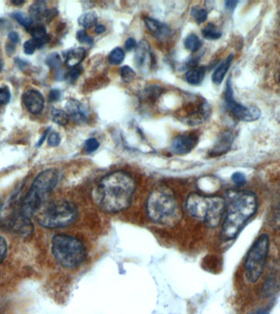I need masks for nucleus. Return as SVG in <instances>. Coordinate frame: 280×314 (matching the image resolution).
Returning a JSON list of instances; mask_svg holds the SVG:
<instances>
[{
	"instance_id": "nucleus-38",
	"label": "nucleus",
	"mask_w": 280,
	"mask_h": 314,
	"mask_svg": "<svg viewBox=\"0 0 280 314\" xmlns=\"http://www.w3.org/2000/svg\"><path fill=\"white\" fill-rule=\"evenodd\" d=\"M233 182H235V184L238 186H242L246 183L247 179L246 177L244 175V173H240V172H236L232 175Z\"/></svg>"
},
{
	"instance_id": "nucleus-43",
	"label": "nucleus",
	"mask_w": 280,
	"mask_h": 314,
	"mask_svg": "<svg viewBox=\"0 0 280 314\" xmlns=\"http://www.w3.org/2000/svg\"><path fill=\"white\" fill-rule=\"evenodd\" d=\"M6 50L8 52V54L13 53L14 51H15V45L11 43H7V46H6Z\"/></svg>"
},
{
	"instance_id": "nucleus-11",
	"label": "nucleus",
	"mask_w": 280,
	"mask_h": 314,
	"mask_svg": "<svg viewBox=\"0 0 280 314\" xmlns=\"http://www.w3.org/2000/svg\"><path fill=\"white\" fill-rule=\"evenodd\" d=\"M23 102L26 109L31 114H39L42 112L44 106V99L39 91L31 89L25 92L22 96Z\"/></svg>"
},
{
	"instance_id": "nucleus-7",
	"label": "nucleus",
	"mask_w": 280,
	"mask_h": 314,
	"mask_svg": "<svg viewBox=\"0 0 280 314\" xmlns=\"http://www.w3.org/2000/svg\"><path fill=\"white\" fill-rule=\"evenodd\" d=\"M269 250V235L262 233L251 246L244 260V274L249 283H257L264 273Z\"/></svg>"
},
{
	"instance_id": "nucleus-48",
	"label": "nucleus",
	"mask_w": 280,
	"mask_h": 314,
	"mask_svg": "<svg viewBox=\"0 0 280 314\" xmlns=\"http://www.w3.org/2000/svg\"><path fill=\"white\" fill-rule=\"evenodd\" d=\"M254 314H267V311L266 310H259L258 312L255 313Z\"/></svg>"
},
{
	"instance_id": "nucleus-24",
	"label": "nucleus",
	"mask_w": 280,
	"mask_h": 314,
	"mask_svg": "<svg viewBox=\"0 0 280 314\" xmlns=\"http://www.w3.org/2000/svg\"><path fill=\"white\" fill-rule=\"evenodd\" d=\"M202 33H203V37L208 40H217L222 36V33H221V30H219L217 26L212 23L208 24L203 29Z\"/></svg>"
},
{
	"instance_id": "nucleus-33",
	"label": "nucleus",
	"mask_w": 280,
	"mask_h": 314,
	"mask_svg": "<svg viewBox=\"0 0 280 314\" xmlns=\"http://www.w3.org/2000/svg\"><path fill=\"white\" fill-rule=\"evenodd\" d=\"M11 93L7 86L0 88V105H6L9 103Z\"/></svg>"
},
{
	"instance_id": "nucleus-2",
	"label": "nucleus",
	"mask_w": 280,
	"mask_h": 314,
	"mask_svg": "<svg viewBox=\"0 0 280 314\" xmlns=\"http://www.w3.org/2000/svg\"><path fill=\"white\" fill-rule=\"evenodd\" d=\"M258 200L252 191L235 192L230 196L221 227V238L231 241L237 237L247 222L258 210Z\"/></svg>"
},
{
	"instance_id": "nucleus-1",
	"label": "nucleus",
	"mask_w": 280,
	"mask_h": 314,
	"mask_svg": "<svg viewBox=\"0 0 280 314\" xmlns=\"http://www.w3.org/2000/svg\"><path fill=\"white\" fill-rule=\"evenodd\" d=\"M135 180L123 171H116L103 177L93 193L99 209L107 213H117L127 209L135 195Z\"/></svg>"
},
{
	"instance_id": "nucleus-35",
	"label": "nucleus",
	"mask_w": 280,
	"mask_h": 314,
	"mask_svg": "<svg viewBox=\"0 0 280 314\" xmlns=\"http://www.w3.org/2000/svg\"><path fill=\"white\" fill-rule=\"evenodd\" d=\"M23 48H24V52H25V54L32 55L34 53V51L36 50L38 47L33 39H30L24 43Z\"/></svg>"
},
{
	"instance_id": "nucleus-34",
	"label": "nucleus",
	"mask_w": 280,
	"mask_h": 314,
	"mask_svg": "<svg viewBox=\"0 0 280 314\" xmlns=\"http://www.w3.org/2000/svg\"><path fill=\"white\" fill-rule=\"evenodd\" d=\"M76 38H77L78 41L81 43H84V44H88L90 45L93 43V39L91 36H89V34H87L85 30H79L76 34Z\"/></svg>"
},
{
	"instance_id": "nucleus-4",
	"label": "nucleus",
	"mask_w": 280,
	"mask_h": 314,
	"mask_svg": "<svg viewBox=\"0 0 280 314\" xmlns=\"http://www.w3.org/2000/svg\"><path fill=\"white\" fill-rule=\"evenodd\" d=\"M58 181L59 173L53 168L46 169L39 173L21 201L19 214L23 218L30 219L40 209L46 197L56 187Z\"/></svg>"
},
{
	"instance_id": "nucleus-49",
	"label": "nucleus",
	"mask_w": 280,
	"mask_h": 314,
	"mask_svg": "<svg viewBox=\"0 0 280 314\" xmlns=\"http://www.w3.org/2000/svg\"><path fill=\"white\" fill-rule=\"evenodd\" d=\"M277 78H278L279 81L280 83V63L279 65L278 71H277Z\"/></svg>"
},
{
	"instance_id": "nucleus-44",
	"label": "nucleus",
	"mask_w": 280,
	"mask_h": 314,
	"mask_svg": "<svg viewBox=\"0 0 280 314\" xmlns=\"http://www.w3.org/2000/svg\"><path fill=\"white\" fill-rule=\"evenodd\" d=\"M105 30H106V28L103 25H98L95 27V32L98 34H103Z\"/></svg>"
},
{
	"instance_id": "nucleus-37",
	"label": "nucleus",
	"mask_w": 280,
	"mask_h": 314,
	"mask_svg": "<svg viewBox=\"0 0 280 314\" xmlns=\"http://www.w3.org/2000/svg\"><path fill=\"white\" fill-rule=\"evenodd\" d=\"M60 142H61V137L60 135L57 134V133L53 132L51 134L48 138V146L52 147V148H54V147H57L60 144Z\"/></svg>"
},
{
	"instance_id": "nucleus-45",
	"label": "nucleus",
	"mask_w": 280,
	"mask_h": 314,
	"mask_svg": "<svg viewBox=\"0 0 280 314\" xmlns=\"http://www.w3.org/2000/svg\"><path fill=\"white\" fill-rule=\"evenodd\" d=\"M48 130H46L44 134L42 135L41 139H39V141L38 142V144H37L36 147H40L42 144H43V142L45 140L46 137H47V135H48Z\"/></svg>"
},
{
	"instance_id": "nucleus-8",
	"label": "nucleus",
	"mask_w": 280,
	"mask_h": 314,
	"mask_svg": "<svg viewBox=\"0 0 280 314\" xmlns=\"http://www.w3.org/2000/svg\"><path fill=\"white\" fill-rule=\"evenodd\" d=\"M77 216L75 205L67 200H57L41 210L37 220L43 228H59L71 225Z\"/></svg>"
},
{
	"instance_id": "nucleus-47",
	"label": "nucleus",
	"mask_w": 280,
	"mask_h": 314,
	"mask_svg": "<svg viewBox=\"0 0 280 314\" xmlns=\"http://www.w3.org/2000/svg\"><path fill=\"white\" fill-rule=\"evenodd\" d=\"M11 3L14 5H21L23 3H25V1H23V0H12Z\"/></svg>"
},
{
	"instance_id": "nucleus-16",
	"label": "nucleus",
	"mask_w": 280,
	"mask_h": 314,
	"mask_svg": "<svg viewBox=\"0 0 280 314\" xmlns=\"http://www.w3.org/2000/svg\"><path fill=\"white\" fill-rule=\"evenodd\" d=\"M86 56V50L84 48H73L66 53V65L69 68L79 66Z\"/></svg>"
},
{
	"instance_id": "nucleus-42",
	"label": "nucleus",
	"mask_w": 280,
	"mask_h": 314,
	"mask_svg": "<svg viewBox=\"0 0 280 314\" xmlns=\"http://www.w3.org/2000/svg\"><path fill=\"white\" fill-rule=\"evenodd\" d=\"M238 4V1H233V0H229L225 2L226 9L234 10Z\"/></svg>"
},
{
	"instance_id": "nucleus-25",
	"label": "nucleus",
	"mask_w": 280,
	"mask_h": 314,
	"mask_svg": "<svg viewBox=\"0 0 280 314\" xmlns=\"http://www.w3.org/2000/svg\"><path fill=\"white\" fill-rule=\"evenodd\" d=\"M125 59V52L121 48H116L111 52L108 61L112 65H120Z\"/></svg>"
},
{
	"instance_id": "nucleus-40",
	"label": "nucleus",
	"mask_w": 280,
	"mask_h": 314,
	"mask_svg": "<svg viewBox=\"0 0 280 314\" xmlns=\"http://www.w3.org/2000/svg\"><path fill=\"white\" fill-rule=\"evenodd\" d=\"M125 48H126V50L128 51L132 50L134 48H136L137 43L136 41H135V39H133V38H129V39L125 41Z\"/></svg>"
},
{
	"instance_id": "nucleus-23",
	"label": "nucleus",
	"mask_w": 280,
	"mask_h": 314,
	"mask_svg": "<svg viewBox=\"0 0 280 314\" xmlns=\"http://www.w3.org/2000/svg\"><path fill=\"white\" fill-rule=\"evenodd\" d=\"M202 45H203V42L197 36L196 34H189V36H187L185 39V48L190 52H197L200 49Z\"/></svg>"
},
{
	"instance_id": "nucleus-9",
	"label": "nucleus",
	"mask_w": 280,
	"mask_h": 314,
	"mask_svg": "<svg viewBox=\"0 0 280 314\" xmlns=\"http://www.w3.org/2000/svg\"><path fill=\"white\" fill-rule=\"evenodd\" d=\"M225 101H226L227 108L239 121L253 122V121H258L261 116V112L257 107H245L235 100L230 80H228L227 85H226Z\"/></svg>"
},
{
	"instance_id": "nucleus-22",
	"label": "nucleus",
	"mask_w": 280,
	"mask_h": 314,
	"mask_svg": "<svg viewBox=\"0 0 280 314\" xmlns=\"http://www.w3.org/2000/svg\"><path fill=\"white\" fill-rule=\"evenodd\" d=\"M51 116H52V121L59 126H66L68 124L69 119H70V116L67 114V112H65L63 110L57 109V108H53L52 110Z\"/></svg>"
},
{
	"instance_id": "nucleus-41",
	"label": "nucleus",
	"mask_w": 280,
	"mask_h": 314,
	"mask_svg": "<svg viewBox=\"0 0 280 314\" xmlns=\"http://www.w3.org/2000/svg\"><path fill=\"white\" fill-rule=\"evenodd\" d=\"M8 39L10 40V43L12 44H16L19 42V35L16 32L11 31L8 34Z\"/></svg>"
},
{
	"instance_id": "nucleus-30",
	"label": "nucleus",
	"mask_w": 280,
	"mask_h": 314,
	"mask_svg": "<svg viewBox=\"0 0 280 314\" xmlns=\"http://www.w3.org/2000/svg\"><path fill=\"white\" fill-rule=\"evenodd\" d=\"M120 75L125 82H131L135 77V71L130 66H124L120 69Z\"/></svg>"
},
{
	"instance_id": "nucleus-13",
	"label": "nucleus",
	"mask_w": 280,
	"mask_h": 314,
	"mask_svg": "<svg viewBox=\"0 0 280 314\" xmlns=\"http://www.w3.org/2000/svg\"><path fill=\"white\" fill-rule=\"evenodd\" d=\"M135 64L139 69L147 68L152 62V55L148 43L142 41L137 45L135 55Z\"/></svg>"
},
{
	"instance_id": "nucleus-10",
	"label": "nucleus",
	"mask_w": 280,
	"mask_h": 314,
	"mask_svg": "<svg viewBox=\"0 0 280 314\" xmlns=\"http://www.w3.org/2000/svg\"><path fill=\"white\" fill-rule=\"evenodd\" d=\"M198 144V138L193 134H184L176 137L171 143V150L176 155L190 153Z\"/></svg>"
},
{
	"instance_id": "nucleus-20",
	"label": "nucleus",
	"mask_w": 280,
	"mask_h": 314,
	"mask_svg": "<svg viewBox=\"0 0 280 314\" xmlns=\"http://www.w3.org/2000/svg\"><path fill=\"white\" fill-rule=\"evenodd\" d=\"M46 11H47V7H46V3L43 1H38L30 6V17L32 21H41L44 19Z\"/></svg>"
},
{
	"instance_id": "nucleus-29",
	"label": "nucleus",
	"mask_w": 280,
	"mask_h": 314,
	"mask_svg": "<svg viewBox=\"0 0 280 314\" xmlns=\"http://www.w3.org/2000/svg\"><path fill=\"white\" fill-rule=\"evenodd\" d=\"M192 16L198 24H202L208 18V11L203 8L194 7L192 9Z\"/></svg>"
},
{
	"instance_id": "nucleus-14",
	"label": "nucleus",
	"mask_w": 280,
	"mask_h": 314,
	"mask_svg": "<svg viewBox=\"0 0 280 314\" xmlns=\"http://www.w3.org/2000/svg\"><path fill=\"white\" fill-rule=\"evenodd\" d=\"M145 24L149 31L158 39H165L170 34L168 26L155 19L146 18Z\"/></svg>"
},
{
	"instance_id": "nucleus-26",
	"label": "nucleus",
	"mask_w": 280,
	"mask_h": 314,
	"mask_svg": "<svg viewBox=\"0 0 280 314\" xmlns=\"http://www.w3.org/2000/svg\"><path fill=\"white\" fill-rule=\"evenodd\" d=\"M11 16H12L17 22L20 23L21 25H23L24 27L26 28L27 30L31 26L32 22H33L31 18H30V16H26V15L22 13V12L16 11V12H13V13L11 14Z\"/></svg>"
},
{
	"instance_id": "nucleus-5",
	"label": "nucleus",
	"mask_w": 280,
	"mask_h": 314,
	"mask_svg": "<svg viewBox=\"0 0 280 314\" xmlns=\"http://www.w3.org/2000/svg\"><path fill=\"white\" fill-rule=\"evenodd\" d=\"M147 212L151 220L163 225H173L180 220V208L171 189L161 187L150 194Z\"/></svg>"
},
{
	"instance_id": "nucleus-19",
	"label": "nucleus",
	"mask_w": 280,
	"mask_h": 314,
	"mask_svg": "<svg viewBox=\"0 0 280 314\" xmlns=\"http://www.w3.org/2000/svg\"><path fill=\"white\" fill-rule=\"evenodd\" d=\"M206 70L203 66H196L190 69L186 73L187 82L192 85L200 84L205 76Z\"/></svg>"
},
{
	"instance_id": "nucleus-6",
	"label": "nucleus",
	"mask_w": 280,
	"mask_h": 314,
	"mask_svg": "<svg viewBox=\"0 0 280 314\" xmlns=\"http://www.w3.org/2000/svg\"><path fill=\"white\" fill-rule=\"evenodd\" d=\"M52 252L64 268L80 266L85 258V247L80 240L69 235H56L52 240Z\"/></svg>"
},
{
	"instance_id": "nucleus-15",
	"label": "nucleus",
	"mask_w": 280,
	"mask_h": 314,
	"mask_svg": "<svg viewBox=\"0 0 280 314\" xmlns=\"http://www.w3.org/2000/svg\"><path fill=\"white\" fill-rule=\"evenodd\" d=\"M234 142V136L230 132H225L219 138L218 142L216 144L214 149L212 150V154L214 156H220L227 153L232 146Z\"/></svg>"
},
{
	"instance_id": "nucleus-50",
	"label": "nucleus",
	"mask_w": 280,
	"mask_h": 314,
	"mask_svg": "<svg viewBox=\"0 0 280 314\" xmlns=\"http://www.w3.org/2000/svg\"><path fill=\"white\" fill-rule=\"evenodd\" d=\"M2 66H3V64H2V62H0V72L2 71Z\"/></svg>"
},
{
	"instance_id": "nucleus-31",
	"label": "nucleus",
	"mask_w": 280,
	"mask_h": 314,
	"mask_svg": "<svg viewBox=\"0 0 280 314\" xmlns=\"http://www.w3.org/2000/svg\"><path fill=\"white\" fill-rule=\"evenodd\" d=\"M82 73V69L76 66L74 68H71V71L66 74V79L69 83L75 82L78 78L80 77V75Z\"/></svg>"
},
{
	"instance_id": "nucleus-12",
	"label": "nucleus",
	"mask_w": 280,
	"mask_h": 314,
	"mask_svg": "<svg viewBox=\"0 0 280 314\" xmlns=\"http://www.w3.org/2000/svg\"><path fill=\"white\" fill-rule=\"evenodd\" d=\"M66 109L69 116L76 122L81 123L88 118V111L86 108L83 106L82 103L75 99H70L66 103Z\"/></svg>"
},
{
	"instance_id": "nucleus-36",
	"label": "nucleus",
	"mask_w": 280,
	"mask_h": 314,
	"mask_svg": "<svg viewBox=\"0 0 280 314\" xmlns=\"http://www.w3.org/2000/svg\"><path fill=\"white\" fill-rule=\"evenodd\" d=\"M7 251V244L6 240L0 236V264L3 261Z\"/></svg>"
},
{
	"instance_id": "nucleus-3",
	"label": "nucleus",
	"mask_w": 280,
	"mask_h": 314,
	"mask_svg": "<svg viewBox=\"0 0 280 314\" xmlns=\"http://www.w3.org/2000/svg\"><path fill=\"white\" fill-rule=\"evenodd\" d=\"M186 209L192 217L203 221L211 228H216L223 220L226 200L217 196H203L191 193L186 200Z\"/></svg>"
},
{
	"instance_id": "nucleus-17",
	"label": "nucleus",
	"mask_w": 280,
	"mask_h": 314,
	"mask_svg": "<svg viewBox=\"0 0 280 314\" xmlns=\"http://www.w3.org/2000/svg\"><path fill=\"white\" fill-rule=\"evenodd\" d=\"M233 59H234V55L231 54L224 61L220 66L217 67V70L214 71V73L212 75V81L214 84H221L225 79L227 71L230 69V65L232 63Z\"/></svg>"
},
{
	"instance_id": "nucleus-28",
	"label": "nucleus",
	"mask_w": 280,
	"mask_h": 314,
	"mask_svg": "<svg viewBox=\"0 0 280 314\" xmlns=\"http://www.w3.org/2000/svg\"><path fill=\"white\" fill-rule=\"evenodd\" d=\"M270 225L273 230H280V206L274 209L270 217Z\"/></svg>"
},
{
	"instance_id": "nucleus-32",
	"label": "nucleus",
	"mask_w": 280,
	"mask_h": 314,
	"mask_svg": "<svg viewBox=\"0 0 280 314\" xmlns=\"http://www.w3.org/2000/svg\"><path fill=\"white\" fill-rule=\"evenodd\" d=\"M99 145H100V144H99L97 139H94V138H91V139H89L85 142V144H84V149H85L87 153H92L98 150V148H99Z\"/></svg>"
},
{
	"instance_id": "nucleus-21",
	"label": "nucleus",
	"mask_w": 280,
	"mask_h": 314,
	"mask_svg": "<svg viewBox=\"0 0 280 314\" xmlns=\"http://www.w3.org/2000/svg\"><path fill=\"white\" fill-rule=\"evenodd\" d=\"M97 20H98L97 14L93 11H89V12L82 14L79 17L78 23L83 27L88 29V28L93 27V25H95L96 22H97Z\"/></svg>"
},
{
	"instance_id": "nucleus-46",
	"label": "nucleus",
	"mask_w": 280,
	"mask_h": 314,
	"mask_svg": "<svg viewBox=\"0 0 280 314\" xmlns=\"http://www.w3.org/2000/svg\"><path fill=\"white\" fill-rule=\"evenodd\" d=\"M16 65H17V66H18V67H20V68L25 67V66H26V62H24V61H22V60L18 59V58H16Z\"/></svg>"
},
{
	"instance_id": "nucleus-27",
	"label": "nucleus",
	"mask_w": 280,
	"mask_h": 314,
	"mask_svg": "<svg viewBox=\"0 0 280 314\" xmlns=\"http://www.w3.org/2000/svg\"><path fill=\"white\" fill-rule=\"evenodd\" d=\"M45 63L50 68H58L62 65V59H61V57H60V55L57 52H52L51 54L48 55V57H46Z\"/></svg>"
},
{
	"instance_id": "nucleus-18",
	"label": "nucleus",
	"mask_w": 280,
	"mask_h": 314,
	"mask_svg": "<svg viewBox=\"0 0 280 314\" xmlns=\"http://www.w3.org/2000/svg\"><path fill=\"white\" fill-rule=\"evenodd\" d=\"M32 38L36 43L38 48H42L49 40L46 28L43 25H35L31 30Z\"/></svg>"
},
{
	"instance_id": "nucleus-39",
	"label": "nucleus",
	"mask_w": 280,
	"mask_h": 314,
	"mask_svg": "<svg viewBox=\"0 0 280 314\" xmlns=\"http://www.w3.org/2000/svg\"><path fill=\"white\" fill-rule=\"evenodd\" d=\"M60 98H61V92L59 90H57V89H52V90H51L50 93L48 94V101L52 102V103L59 100Z\"/></svg>"
}]
</instances>
